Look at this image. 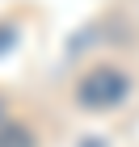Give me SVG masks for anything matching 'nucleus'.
Here are the masks:
<instances>
[{"mask_svg":"<svg viewBox=\"0 0 139 147\" xmlns=\"http://www.w3.org/2000/svg\"><path fill=\"white\" fill-rule=\"evenodd\" d=\"M127 76L118 67H93L89 76L80 80V88H76V97H80V105H89V109H110V105H118L122 97H127Z\"/></svg>","mask_w":139,"mask_h":147,"instance_id":"f257e3e1","label":"nucleus"},{"mask_svg":"<svg viewBox=\"0 0 139 147\" xmlns=\"http://www.w3.org/2000/svg\"><path fill=\"white\" fill-rule=\"evenodd\" d=\"M0 147H34V139L21 126H9V130H0Z\"/></svg>","mask_w":139,"mask_h":147,"instance_id":"f03ea898","label":"nucleus"}]
</instances>
